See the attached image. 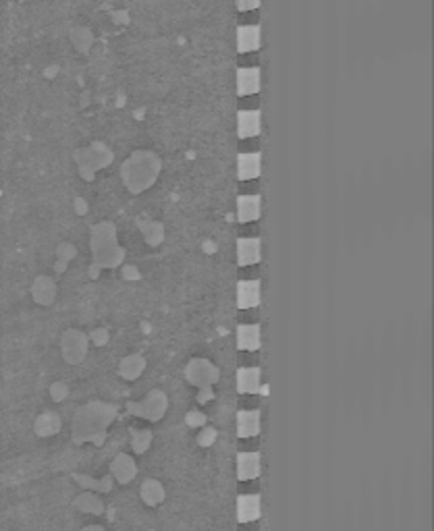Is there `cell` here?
I'll return each mask as SVG.
<instances>
[{"label":"cell","instance_id":"obj_1","mask_svg":"<svg viewBox=\"0 0 434 531\" xmlns=\"http://www.w3.org/2000/svg\"><path fill=\"white\" fill-rule=\"evenodd\" d=\"M114 409L110 405H88L82 409L75 417V438L77 442L88 440L90 436L96 438V442H102V430L112 419Z\"/></svg>","mask_w":434,"mask_h":531},{"label":"cell","instance_id":"obj_2","mask_svg":"<svg viewBox=\"0 0 434 531\" xmlns=\"http://www.w3.org/2000/svg\"><path fill=\"white\" fill-rule=\"evenodd\" d=\"M156 173H158V160L152 154H143V151L131 156V160L123 169L125 183L135 193L152 185V181L156 179Z\"/></svg>","mask_w":434,"mask_h":531},{"label":"cell","instance_id":"obj_3","mask_svg":"<svg viewBox=\"0 0 434 531\" xmlns=\"http://www.w3.org/2000/svg\"><path fill=\"white\" fill-rule=\"evenodd\" d=\"M187 380L195 386H210L212 382L219 380V369L206 359H193L187 365Z\"/></svg>","mask_w":434,"mask_h":531},{"label":"cell","instance_id":"obj_4","mask_svg":"<svg viewBox=\"0 0 434 531\" xmlns=\"http://www.w3.org/2000/svg\"><path fill=\"white\" fill-rule=\"evenodd\" d=\"M86 351H88L86 334H82L77 330H69L62 336V353L69 363H80L86 357Z\"/></svg>","mask_w":434,"mask_h":531},{"label":"cell","instance_id":"obj_5","mask_svg":"<svg viewBox=\"0 0 434 531\" xmlns=\"http://www.w3.org/2000/svg\"><path fill=\"white\" fill-rule=\"evenodd\" d=\"M260 280H241L237 284V306L241 310H250L256 308L260 299H262V291H260Z\"/></svg>","mask_w":434,"mask_h":531},{"label":"cell","instance_id":"obj_6","mask_svg":"<svg viewBox=\"0 0 434 531\" xmlns=\"http://www.w3.org/2000/svg\"><path fill=\"white\" fill-rule=\"evenodd\" d=\"M129 407H131V413H137V415L148 417V419H158L167 409V399L160 393H152L143 403L129 405Z\"/></svg>","mask_w":434,"mask_h":531},{"label":"cell","instance_id":"obj_7","mask_svg":"<svg viewBox=\"0 0 434 531\" xmlns=\"http://www.w3.org/2000/svg\"><path fill=\"white\" fill-rule=\"evenodd\" d=\"M262 515V500L260 494H241L237 498V519L241 523L256 521Z\"/></svg>","mask_w":434,"mask_h":531},{"label":"cell","instance_id":"obj_8","mask_svg":"<svg viewBox=\"0 0 434 531\" xmlns=\"http://www.w3.org/2000/svg\"><path fill=\"white\" fill-rule=\"evenodd\" d=\"M262 471V461L258 452H241L237 457V476L241 482L256 480Z\"/></svg>","mask_w":434,"mask_h":531},{"label":"cell","instance_id":"obj_9","mask_svg":"<svg viewBox=\"0 0 434 531\" xmlns=\"http://www.w3.org/2000/svg\"><path fill=\"white\" fill-rule=\"evenodd\" d=\"M260 90V69L258 66H243L237 71V92L241 96L258 94Z\"/></svg>","mask_w":434,"mask_h":531},{"label":"cell","instance_id":"obj_10","mask_svg":"<svg viewBox=\"0 0 434 531\" xmlns=\"http://www.w3.org/2000/svg\"><path fill=\"white\" fill-rule=\"evenodd\" d=\"M262 212V199L260 195L252 193V195H241L237 199V218L241 222H254L260 218Z\"/></svg>","mask_w":434,"mask_h":531},{"label":"cell","instance_id":"obj_11","mask_svg":"<svg viewBox=\"0 0 434 531\" xmlns=\"http://www.w3.org/2000/svg\"><path fill=\"white\" fill-rule=\"evenodd\" d=\"M262 129V119H260V110H243L237 119V131L241 139L248 137H258Z\"/></svg>","mask_w":434,"mask_h":531},{"label":"cell","instance_id":"obj_12","mask_svg":"<svg viewBox=\"0 0 434 531\" xmlns=\"http://www.w3.org/2000/svg\"><path fill=\"white\" fill-rule=\"evenodd\" d=\"M262 256V245L258 239H239L237 243V262L239 266H254L260 262Z\"/></svg>","mask_w":434,"mask_h":531},{"label":"cell","instance_id":"obj_13","mask_svg":"<svg viewBox=\"0 0 434 531\" xmlns=\"http://www.w3.org/2000/svg\"><path fill=\"white\" fill-rule=\"evenodd\" d=\"M262 345V330L258 324H243L237 328V347L241 351H256Z\"/></svg>","mask_w":434,"mask_h":531},{"label":"cell","instance_id":"obj_14","mask_svg":"<svg viewBox=\"0 0 434 531\" xmlns=\"http://www.w3.org/2000/svg\"><path fill=\"white\" fill-rule=\"evenodd\" d=\"M260 151H243V154L239 156V162H237V173H239V179L243 181H254L258 179L260 175Z\"/></svg>","mask_w":434,"mask_h":531},{"label":"cell","instance_id":"obj_15","mask_svg":"<svg viewBox=\"0 0 434 531\" xmlns=\"http://www.w3.org/2000/svg\"><path fill=\"white\" fill-rule=\"evenodd\" d=\"M237 434L241 438H252L260 434V411L248 409L237 413Z\"/></svg>","mask_w":434,"mask_h":531},{"label":"cell","instance_id":"obj_16","mask_svg":"<svg viewBox=\"0 0 434 531\" xmlns=\"http://www.w3.org/2000/svg\"><path fill=\"white\" fill-rule=\"evenodd\" d=\"M260 367H243L237 373V391L241 395H256L260 391Z\"/></svg>","mask_w":434,"mask_h":531},{"label":"cell","instance_id":"obj_17","mask_svg":"<svg viewBox=\"0 0 434 531\" xmlns=\"http://www.w3.org/2000/svg\"><path fill=\"white\" fill-rule=\"evenodd\" d=\"M260 48V27L258 25H241L237 32V50L248 54Z\"/></svg>","mask_w":434,"mask_h":531},{"label":"cell","instance_id":"obj_18","mask_svg":"<svg viewBox=\"0 0 434 531\" xmlns=\"http://www.w3.org/2000/svg\"><path fill=\"white\" fill-rule=\"evenodd\" d=\"M135 463L131 457H127V454H119V457L114 459L112 463V476L121 482V484H127L135 478Z\"/></svg>","mask_w":434,"mask_h":531},{"label":"cell","instance_id":"obj_19","mask_svg":"<svg viewBox=\"0 0 434 531\" xmlns=\"http://www.w3.org/2000/svg\"><path fill=\"white\" fill-rule=\"evenodd\" d=\"M143 365L146 363H143V359L139 355H131L121 363V375L127 378V380H133V378H137L141 373Z\"/></svg>","mask_w":434,"mask_h":531},{"label":"cell","instance_id":"obj_20","mask_svg":"<svg viewBox=\"0 0 434 531\" xmlns=\"http://www.w3.org/2000/svg\"><path fill=\"white\" fill-rule=\"evenodd\" d=\"M141 496H143V500H146L150 506H154V504H158V502L165 498V490H162V486H160L158 482L150 480V482L143 484V488H141Z\"/></svg>","mask_w":434,"mask_h":531},{"label":"cell","instance_id":"obj_21","mask_svg":"<svg viewBox=\"0 0 434 531\" xmlns=\"http://www.w3.org/2000/svg\"><path fill=\"white\" fill-rule=\"evenodd\" d=\"M34 297L40 303H50L54 299V282L50 278H38L34 286Z\"/></svg>","mask_w":434,"mask_h":531},{"label":"cell","instance_id":"obj_22","mask_svg":"<svg viewBox=\"0 0 434 531\" xmlns=\"http://www.w3.org/2000/svg\"><path fill=\"white\" fill-rule=\"evenodd\" d=\"M58 428H60V421H58V417H56L54 413L42 415V417L38 419V423H36V430H38V434H42V436L54 434V432H58Z\"/></svg>","mask_w":434,"mask_h":531},{"label":"cell","instance_id":"obj_23","mask_svg":"<svg viewBox=\"0 0 434 531\" xmlns=\"http://www.w3.org/2000/svg\"><path fill=\"white\" fill-rule=\"evenodd\" d=\"M77 506H80L82 510L94 513V515L102 510V502H100L94 494H84V496H80V498H77Z\"/></svg>","mask_w":434,"mask_h":531},{"label":"cell","instance_id":"obj_24","mask_svg":"<svg viewBox=\"0 0 434 531\" xmlns=\"http://www.w3.org/2000/svg\"><path fill=\"white\" fill-rule=\"evenodd\" d=\"M150 440H152L150 432H137V434H133V448L137 452H143V450H146V446L150 444Z\"/></svg>","mask_w":434,"mask_h":531},{"label":"cell","instance_id":"obj_25","mask_svg":"<svg viewBox=\"0 0 434 531\" xmlns=\"http://www.w3.org/2000/svg\"><path fill=\"white\" fill-rule=\"evenodd\" d=\"M235 5H237L239 11L248 13V11H258L260 0H235Z\"/></svg>","mask_w":434,"mask_h":531},{"label":"cell","instance_id":"obj_26","mask_svg":"<svg viewBox=\"0 0 434 531\" xmlns=\"http://www.w3.org/2000/svg\"><path fill=\"white\" fill-rule=\"evenodd\" d=\"M197 440H200V444H202V446H210V444L216 440V430H212V428H206V430L200 434V438H197Z\"/></svg>","mask_w":434,"mask_h":531},{"label":"cell","instance_id":"obj_27","mask_svg":"<svg viewBox=\"0 0 434 531\" xmlns=\"http://www.w3.org/2000/svg\"><path fill=\"white\" fill-rule=\"evenodd\" d=\"M52 397H54L56 401L64 399V397H67V386H64V384H54V386H52Z\"/></svg>","mask_w":434,"mask_h":531},{"label":"cell","instance_id":"obj_28","mask_svg":"<svg viewBox=\"0 0 434 531\" xmlns=\"http://www.w3.org/2000/svg\"><path fill=\"white\" fill-rule=\"evenodd\" d=\"M204 421H206V417H204L202 413H189V415H187V423L193 425V428H195V425H202Z\"/></svg>","mask_w":434,"mask_h":531},{"label":"cell","instance_id":"obj_29","mask_svg":"<svg viewBox=\"0 0 434 531\" xmlns=\"http://www.w3.org/2000/svg\"><path fill=\"white\" fill-rule=\"evenodd\" d=\"M94 343L96 345H104L106 343V330H96L94 332Z\"/></svg>","mask_w":434,"mask_h":531},{"label":"cell","instance_id":"obj_30","mask_svg":"<svg viewBox=\"0 0 434 531\" xmlns=\"http://www.w3.org/2000/svg\"><path fill=\"white\" fill-rule=\"evenodd\" d=\"M86 531H102V529H100V527H88Z\"/></svg>","mask_w":434,"mask_h":531}]
</instances>
